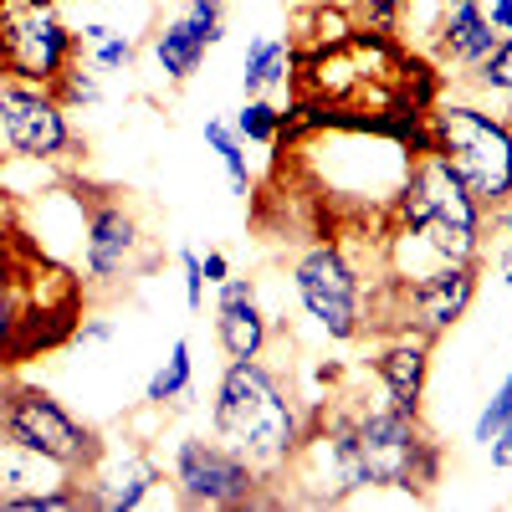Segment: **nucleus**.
<instances>
[{
    "mask_svg": "<svg viewBox=\"0 0 512 512\" xmlns=\"http://www.w3.org/2000/svg\"><path fill=\"white\" fill-rule=\"evenodd\" d=\"M205 52H210V41L185 21V16H169L159 31H154V62L169 82H190L200 67H205Z\"/></svg>",
    "mask_w": 512,
    "mask_h": 512,
    "instance_id": "nucleus-16",
    "label": "nucleus"
},
{
    "mask_svg": "<svg viewBox=\"0 0 512 512\" xmlns=\"http://www.w3.org/2000/svg\"><path fill=\"white\" fill-rule=\"evenodd\" d=\"M0 441L62 466L67 477H88L103 461L98 431L82 425L52 390H41V384H11V390H0Z\"/></svg>",
    "mask_w": 512,
    "mask_h": 512,
    "instance_id": "nucleus-4",
    "label": "nucleus"
},
{
    "mask_svg": "<svg viewBox=\"0 0 512 512\" xmlns=\"http://www.w3.org/2000/svg\"><path fill=\"white\" fill-rule=\"evenodd\" d=\"M113 338V323L108 318H88V323H77V344H108Z\"/></svg>",
    "mask_w": 512,
    "mask_h": 512,
    "instance_id": "nucleus-32",
    "label": "nucleus"
},
{
    "mask_svg": "<svg viewBox=\"0 0 512 512\" xmlns=\"http://www.w3.org/2000/svg\"><path fill=\"white\" fill-rule=\"evenodd\" d=\"M497 47L492 26L482 21L477 0H441V52L446 62H456L461 72H477Z\"/></svg>",
    "mask_w": 512,
    "mask_h": 512,
    "instance_id": "nucleus-15",
    "label": "nucleus"
},
{
    "mask_svg": "<svg viewBox=\"0 0 512 512\" xmlns=\"http://www.w3.org/2000/svg\"><path fill=\"white\" fill-rule=\"evenodd\" d=\"M502 231H507V256H512V200L502 205Z\"/></svg>",
    "mask_w": 512,
    "mask_h": 512,
    "instance_id": "nucleus-33",
    "label": "nucleus"
},
{
    "mask_svg": "<svg viewBox=\"0 0 512 512\" xmlns=\"http://www.w3.org/2000/svg\"><path fill=\"white\" fill-rule=\"evenodd\" d=\"M287 67H292L287 41H277V36H251V41H246V57H241V93H246V98H267L277 82L287 77Z\"/></svg>",
    "mask_w": 512,
    "mask_h": 512,
    "instance_id": "nucleus-18",
    "label": "nucleus"
},
{
    "mask_svg": "<svg viewBox=\"0 0 512 512\" xmlns=\"http://www.w3.org/2000/svg\"><path fill=\"white\" fill-rule=\"evenodd\" d=\"M210 47H216V41H226V6L221 0H185V11H180Z\"/></svg>",
    "mask_w": 512,
    "mask_h": 512,
    "instance_id": "nucleus-26",
    "label": "nucleus"
},
{
    "mask_svg": "<svg viewBox=\"0 0 512 512\" xmlns=\"http://www.w3.org/2000/svg\"><path fill=\"white\" fill-rule=\"evenodd\" d=\"M231 128L241 134V144H277L282 139V108L267 98H246Z\"/></svg>",
    "mask_w": 512,
    "mask_h": 512,
    "instance_id": "nucleus-22",
    "label": "nucleus"
},
{
    "mask_svg": "<svg viewBox=\"0 0 512 512\" xmlns=\"http://www.w3.org/2000/svg\"><path fill=\"white\" fill-rule=\"evenodd\" d=\"M472 297H477V262H441L436 272H420L405 287V323L436 338L466 318Z\"/></svg>",
    "mask_w": 512,
    "mask_h": 512,
    "instance_id": "nucleus-11",
    "label": "nucleus"
},
{
    "mask_svg": "<svg viewBox=\"0 0 512 512\" xmlns=\"http://www.w3.org/2000/svg\"><path fill=\"white\" fill-rule=\"evenodd\" d=\"M216 338L226 359H262L267 349V313L256 303L251 277H226L216 287Z\"/></svg>",
    "mask_w": 512,
    "mask_h": 512,
    "instance_id": "nucleus-13",
    "label": "nucleus"
},
{
    "mask_svg": "<svg viewBox=\"0 0 512 512\" xmlns=\"http://www.w3.org/2000/svg\"><path fill=\"white\" fill-rule=\"evenodd\" d=\"M405 11V0H359V16L374 26V31H390Z\"/></svg>",
    "mask_w": 512,
    "mask_h": 512,
    "instance_id": "nucleus-28",
    "label": "nucleus"
},
{
    "mask_svg": "<svg viewBox=\"0 0 512 512\" xmlns=\"http://www.w3.org/2000/svg\"><path fill=\"white\" fill-rule=\"evenodd\" d=\"M354 451H359L364 487L425 492L441 466V451L425 436L420 415H405L395 405H369L354 415Z\"/></svg>",
    "mask_w": 512,
    "mask_h": 512,
    "instance_id": "nucleus-5",
    "label": "nucleus"
},
{
    "mask_svg": "<svg viewBox=\"0 0 512 512\" xmlns=\"http://www.w3.org/2000/svg\"><path fill=\"white\" fill-rule=\"evenodd\" d=\"M144 226L123 200H98L82 221V272L88 287H118L144 262Z\"/></svg>",
    "mask_w": 512,
    "mask_h": 512,
    "instance_id": "nucleus-10",
    "label": "nucleus"
},
{
    "mask_svg": "<svg viewBox=\"0 0 512 512\" xmlns=\"http://www.w3.org/2000/svg\"><path fill=\"white\" fill-rule=\"evenodd\" d=\"M77 57V31L62 21L57 0H0V72L36 88H57Z\"/></svg>",
    "mask_w": 512,
    "mask_h": 512,
    "instance_id": "nucleus-6",
    "label": "nucleus"
},
{
    "mask_svg": "<svg viewBox=\"0 0 512 512\" xmlns=\"http://www.w3.org/2000/svg\"><path fill=\"white\" fill-rule=\"evenodd\" d=\"M477 11H482V21L492 26L497 41H512V0H477Z\"/></svg>",
    "mask_w": 512,
    "mask_h": 512,
    "instance_id": "nucleus-29",
    "label": "nucleus"
},
{
    "mask_svg": "<svg viewBox=\"0 0 512 512\" xmlns=\"http://www.w3.org/2000/svg\"><path fill=\"white\" fill-rule=\"evenodd\" d=\"M0 144L16 159H36V164L67 159L72 123L57 88H36V82H16V77L0 82Z\"/></svg>",
    "mask_w": 512,
    "mask_h": 512,
    "instance_id": "nucleus-9",
    "label": "nucleus"
},
{
    "mask_svg": "<svg viewBox=\"0 0 512 512\" xmlns=\"http://www.w3.org/2000/svg\"><path fill=\"white\" fill-rule=\"evenodd\" d=\"M395 221L425 251H436V262H477L487 210L451 175V164L425 144V154L415 164H405V175H400Z\"/></svg>",
    "mask_w": 512,
    "mask_h": 512,
    "instance_id": "nucleus-2",
    "label": "nucleus"
},
{
    "mask_svg": "<svg viewBox=\"0 0 512 512\" xmlns=\"http://www.w3.org/2000/svg\"><path fill=\"white\" fill-rule=\"evenodd\" d=\"M190 384H195V359H190V338H175V349H169V359L149 374L144 384V400L149 405H175L190 395Z\"/></svg>",
    "mask_w": 512,
    "mask_h": 512,
    "instance_id": "nucleus-19",
    "label": "nucleus"
},
{
    "mask_svg": "<svg viewBox=\"0 0 512 512\" xmlns=\"http://www.w3.org/2000/svg\"><path fill=\"white\" fill-rule=\"evenodd\" d=\"M57 98L67 103V113L82 103V108H98L103 103V88H98V67L93 62H67V72L57 77Z\"/></svg>",
    "mask_w": 512,
    "mask_h": 512,
    "instance_id": "nucleus-23",
    "label": "nucleus"
},
{
    "mask_svg": "<svg viewBox=\"0 0 512 512\" xmlns=\"http://www.w3.org/2000/svg\"><path fill=\"white\" fill-rule=\"evenodd\" d=\"M431 144L451 175L472 190L482 210H502L512 200V123L487 113L482 103H436L431 108Z\"/></svg>",
    "mask_w": 512,
    "mask_h": 512,
    "instance_id": "nucleus-3",
    "label": "nucleus"
},
{
    "mask_svg": "<svg viewBox=\"0 0 512 512\" xmlns=\"http://www.w3.org/2000/svg\"><path fill=\"white\" fill-rule=\"evenodd\" d=\"M31 344H36L31 338V297H26L16 267L0 262V364L21 359Z\"/></svg>",
    "mask_w": 512,
    "mask_h": 512,
    "instance_id": "nucleus-17",
    "label": "nucleus"
},
{
    "mask_svg": "<svg viewBox=\"0 0 512 512\" xmlns=\"http://www.w3.org/2000/svg\"><path fill=\"white\" fill-rule=\"evenodd\" d=\"M210 420H216V441L246 456L256 472H282V466L297 461V446H303L297 405L262 359H231L221 369Z\"/></svg>",
    "mask_w": 512,
    "mask_h": 512,
    "instance_id": "nucleus-1",
    "label": "nucleus"
},
{
    "mask_svg": "<svg viewBox=\"0 0 512 512\" xmlns=\"http://www.w3.org/2000/svg\"><path fill=\"white\" fill-rule=\"evenodd\" d=\"M507 292H512V262H507Z\"/></svg>",
    "mask_w": 512,
    "mask_h": 512,
    "instance_id": "nucleus-34",
    "label": "nucleus"
},
{
    "mask_svg": "<svg viewBox=\"0 0 512 512\" xmlns=\"http://www.w3.org/2000/svg\"><path fill=\"white\" fill-rule=\"evenodd\" d=\"M164 482V472L154 461H144V456H123L113 472L98 461L93 472H88V482H82V497H88V507H108V512H128V507H144L149 502V492Z\"/></svg>",
    "mask_w": 512,
    "mask_h": 512,
    "instance_id": "nucleus-14",
    "label": "nucleus"
},
{
    "mask_svg": "<svg viewBox=\"0 0 512 512\" xmlns=\"http://www.w3.org/2000/svg\"><path fill=\"white\" fill-rule=\"evenodd\" d=\"M472 82H477L482 93H492V98H502L512 108V41H497L492 57L472 72Z\"/></svg>",
    "mask_w": 512,
    "mask_h": 512,
    "instance_id": "nucleus-24",
    "label": "nucleus"
},
{
    "mask_svg": "<svg viewBox=\"0 0 512 512\" xmlns=\"http://www.w3.org/2000/svg\"><path fill=\"white\" fill-rule=\"evenodd\" d=\"M200 272H205V287H221V282L231 277L226 251H205V256H200Z\"/></svg>",
    "mask_w": 512,
    "mask_h": 512,
    "instance_id": "nucleus-31",
    "label": "nucleus"
},
{
    "mask_svg": "<svg viewBox=\"0 0 512 512\" xmlns=\"http://www.w3.org/2000/svg\"><path fill=\"white\" fill-rule=\"evenodd\" d=\"M292 287L297 303L328 338H359L364 328V277L338 246L318 241L292 262Z\"/></svg>",
    "mask_w": 512,
    "mask_h": 512,
    "instance_id": "nucleus-7",
    "label": "nucleus"
},
{
    "mask_svg": "<svg viewBox=\"0 0 512 512\" xmlns=\"http://www.w3.org/2000/svg\"><path fill=\"white\" fill-rule=\"evenodd\" d=\"M77 52H88V62L98 72H128L134 67V41H128L118 26L108 21H88L77 31Z\"/></svg>",
    "mask_w": 512,
    "mask_h": 512,
    "instance_id": "nucleus-20",
    "label": "nucleus"
},
{
    "mask_svg": "<svg viewBox=\"0 0 512 512\" xmlns=\"http://www.w3.org/2000/svg\"><path fill=\"white\" fill-rule=\"evenodd\" d=\"M175 256H180V272H185V308H190V313H200V303H205V272H200V251L180 246Z\"/></svg>",
    "mask_w": 512,
    "mask_h": 512,
    "instance_id": "nucleus-27",
    "label": "nucleus"
},
{
    "mask_svg": "<svg viewBox=\"0 0 512 512\" xmlns=\"http://www.w3.org/2000/svg\"><path fill=\"white\" fill-rule=\"evenodd\" d=\"M169 482H175L185 507H241L262 487V472L236 456L226 441H205V436H185L169 461Z\"/></svg>",
    "mask_w": 512,
    "mask_h": 512,
    "instance_id": "nucleus-8",
    "label": "nucleus"
},
{
    "mask_svg": "<svg viewBox=\"0 0 512 512\" xmlns=\"http://www.w3.org/2000/svg\"><path fill=\"white\" fill-rule=\"evenodd\" d=\"M374 374H379V384H384V395H390L395 410L420 415V405H425V379H431V338L415 333V328L395 333L390 344L374 354Z\"/></svg>",
    "mask_w": 512,
    "mask_h": 512,
    "instance_id": "nucleus-12",
    "label": "nucleus"
},
{
    "mask_svg": "<svg viewBox=\"0 0 512 512\" xmlns=\"http://www.w3.org/2000/svg\"><path fill=\"white\" fill-rule=\"evenodd\" d=\"M487 451H492V466H497V472H512V420L487 441Z\"/></svg>",
    "mask_w": 512,
    "mask_h": 512,
    "instance_id": "nucleus-30",
    "label": "nucleus"
},
{
    "mask_svg": "<svg viewBox=\"0 0 512 512\" xmlns=\"http://www.w3.org/2000/svg\"><path fill=\"white\" fill-rule=\"evenodd\" d=\"M507 420H512V369H507V379L497 384V395H492V400L482 405V415H477V441L487 446Z\"/></svg>",
    "mask_w": 512,
    "mask_h": 512,
    "instance_id": "nucleus-25",
    "label": "nucleus"
},
{
    "mask_svg": "<svg viewBox=\"0 0 512 512\" xmlns=\"http://www.w3.org/2000/svg\"><path fill=\"white\" fill-rule=\"evenodd\" d=\"M205 144L221 154L231 190H236V195H246V190H251V169H246V144H241V134H236L231 123H221V118H205Z\"/></svg>",
    "mask_w": 512,
    "mask_h": 512,
    "instance_id": "nucleus-21",
    "label": "nucleus"
}]
</instances>
